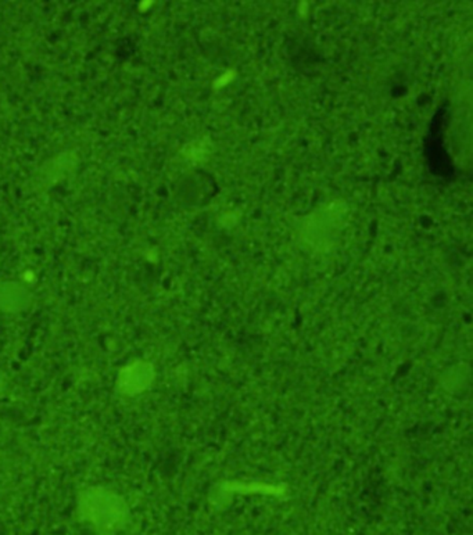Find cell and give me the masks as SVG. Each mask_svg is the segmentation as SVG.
I'll return each instance as SVG.
<instances>
[{"label":"cell","instance_id":"5","mask_svg":"<svg viewBox=\"0 0 473 535\" xmlns=\"http://www.w3.org/2000/svg\"><path fill=\"white\" fill-rule=\"evenodd\" d=\"M235 78H236V71H225V73H222V75H219V77L214 81V83H212V88H214L215 91H217V89L225 88V86L229 85V83H231L232 81L235 80Z\"/></svg>","mask_w":473,"mask_h":535},{"label":"cell","instance_id":"7","mask_svg":"<svg viewBox=\"0 0 473 535\" xmlns=\"http://www.w3.org/2000/svg\"><path fill=\"white\" fill-rule=\"evenodd\" d=\"M0 390H2V383H0Z\"/></svg>","mask_w":473,"mask_h":535},{"label":"cell","instance_id":"6","mask_svg":"<svg viewBox=\"0 0 473 535\" xmlns=\"http://www.w3.org/2000/svg\"><path fill=\"white\" fill-rule=\"evenodd\" d=\"M308 9H310V6H308L307 2H300V4H298V13H300L301 16H305Z\"/></svg>","mask_w":473,"mask_h":535},{"label":"cell","instance_id":"2","mask_svg":"<svg viewBox=\"0 0 473 535\" xmlns=\"http://www.w3.org/2000/svg\"><path fill=\"white\" fill-rule=\"evenodd\" d=\"M154 377H156V372L153 365L143 359H136L121 367L116 382V389L123 397H135L150 389Z\"/></svg>","mask_w":473,"mask_h":535},{"label":"cell","instance_id":"1","mask_svg":"<svg viewBox=\"0 0 473 535\" xmlns=\"http://www.w3.org/2000/svg\"><path fill=\"white\" fill-rule=\"evenodd\" d=\"M78 514L100 535H114L126 526L129 506L123 496L106 487H90L78 496Z\"/></svg>","mask_w":473,"mask_h":535},{"label":"cell","instance_id":"4","mask_svg":"<svg viewBox=\"0 0 473 535\" xmlns=\"http://www.w3.org/2000/svg\"><path fill=\"white\" fill-rule=\"evenodd\" d=\"M28 303H30V296L22 286L17 283L0 285V309L2 311L16 314V312L27 308Z\"/></svg>","mask_w":473,"mask_h":535},{"label":"cell","instance_id":"3","mask_svg":"<svg viewBox=\"0 0 473 535\" xmlns=\"http://www.w3.org/2000/svg\"><path fill=\"white\" fill-rule=\"evenodd\" d=\"M343 205L331 204L315 212L308 218L305 225V237L310 243L318 240L321 243H329L333 236L340 230L343 220Z\"/></svg>","mask_w":473,"mask_h":535}]
</instances>
